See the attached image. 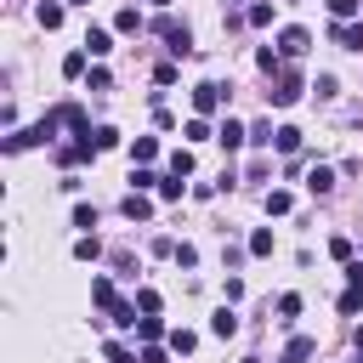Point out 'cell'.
I'll use <instances>...</instances> for the list:
<instances>
[{
	"instance_id": "cell-1",
	"label": "cell",
	"mask_w": 363,
	"mask_h": 363,
	"mask_svg": "<svg viewBox=\"0 0 363 363\" xmlns=\"http://www.w3.org/2000/svg\"><path fill=\"white\" fill-rule=\"evenodd\" d=\"M159 34H164V45H170L176 57H193V34H187V23H176V17H159Z\"/></svg>"
},
{
	"instance_id": "cell-2",
	"label": "cell",
	"mask_w": 363,
	"mask_h": 363,
	"mask_svg": "<svg viewBox=\"0 0 363 363\" xmlns=\"http://www.w3.org/2000/svg\"><path fill=\"white\" fill-rule=\"evenodd\" d=\"M346 278H352V284H346V295H340V312H363V261H352Z\"/></svg>"
},
{
	"instance_id": "cell-3",
	"label": "cell",
	"mask_w": 363,
	"mask_h": 363,
	"mask_svg": "<svg viewBox=\"0 0 363 363\" xmlns=\"http://www.w3.org/2000/svg\"><path fill=\"white\" fill-rule=\"evenodd\" d=\"M193 108H199V119L216 113V108H221V85H216V79H199V85H193Z\"/></svg>"
},
{
	"instance_id": "cell-4",
	"label": "cell",
	"mask_w": 363,
	"mask_h": 363,
	"mask_svg": "<svg viewBox=\"0 0 363 363\" xmlns=\"http://www.w3.org/2000/svg\"><path fill=\"white\" fill-rule=\"evenodd\" d=\"M329 40H335L340 51H363V23H335Z\"/></svg>"
},
{
	"instance_id": "cell-5",
	"label": "cell",
	"mask_w": 363,
	"mask_h": 363,
	"mask_svg": "<svg viewBox=\"0 0 363 363\" xmlns=\"http://www.w3.org/2000/svg\"><path fill=\"white\" fill-rule=\"evenodd\" d=\"M306 45H312V34H306V28H284V34H278V57H301Z\"/></svg>"
},
{
	"instance_id": "cell-6",
	"label": "cell",
	"mask_w": 363,
	"mask_h": 363,
	"mask_svg": "<svg viewBox=\"0 0 363 363\" xmlns=\"http://www.w3.org/2000/svg\"><path fill=\"white\" fill-rule=\"evenodd\" d=\"M267 96H272V102H278V108H289V102H295V96H301V74H278V85H272V91H267Z\"/></svg>"
},
{
	"instance_id": "cell-7",
	"label": "cell",
	"mask_w": 363,
	"mask_h": 363,
	"mask_svg": "<svg viewBox=\"0 0 363 363\" xmlns=\"http://www.w3.org/2000/svg\"><path fill=\"white\" fill-rule=\"evenodd\" d=\"M79 51H85V57H108V51H113V34H108V28H85V45H79Z\"/></svg>"
},
{
	"instance_id": "cell-8",
	"label": "cell",
	"mask_w": 363,
	"mask_h": 363,
	"mask_svg": "<svg viewBox=\"0 0 363 363\" xmlns=\"http://www.w3.org/2000/svg\"><path fill=\"white\" fill-rule=\"evenodd\" d=\"M216 142H221V147L233 153V147H244V142H250V130H244L238 119H221V130H216Z\"/></svg>"
},
{
	"instance_id": "cell-9",
	"label": "cell",
	"mask_w": 363,
	"mask_h": 363,
	"mask_svg": "<svg viewBox=\"0 0 363 363\" xmlns=\"http://www.w3.org/2000/svg\"><path fill=\"white\" fill-rule=\"evenodd\" d=\"M91 301H96V306H102L108 318L119 312V295H113V284H108V278H91Z\"/></svg>"
},
{
	"instance_id": "cell-10",
	"label": "cell",
	"mask_w": 363,
	"mask_h": 363,
	"mask_svg": "<svg viewBox=\"0 0 363 363\" xmlns=\"http://www.w3.org/2000/svg\"><path fill=\"white\" fill-rule=\"evenodd\" d=\"M312 352H318V340H306V335H295V340L284 346V357H278V363H306Z\"/></svg>"
},
{
	"instance_id": "cell-11",
	"label": "cell",
	"mask_w": 363,
	"mask_h": 363,
	"mask_svg": "<svg viewBox=\"0 0 363 363\" xmlns=\"http://www.w3.org/2000/svg\"><path fill=\"white\" fill-rule=\"evenodd\" d=\"M306 187H312L318 199H329V193H335V170H329V164H318V170L306 176Z\"/></svg>"
},
{
	"instance_id": "cell-12",
	"label": "cell",
	"mask_w": 363,
	"mask_h": 363,
	"mask_svg": "<svg viewBox=\"0 0 363 363\" xmlns=\"http://www.w3.org/2000/svg\"><path fill=\"white\" fill-rule=\"evenodd\" d=\"M113 28H119V34H142V11H136V6H119Z\"/></svg>"
},
{
	"instance_id": "cell-13",
	"label": "cell",
	"mask_w": 363,
	"mask_h": 363,
	"mask_svg": "<svg viewBox=\"0 0 363 363\" xmlns=\"http://www.w3.org/2000/svg\"><path fill=\"white\" fill-rule=\"evenodd\" d=\"M119 210H125L130 221H147V216H153V204H147L142 193H125V204H119Z\"/></svg>"
},
{
	"instance_id": "cell-14",
	"label": "cell",
	"mask_w": 363,
	"mask_h": 363,
	"mask_svg": "<svg viewBox=\"0 0 363 363\" xmlns=\"http://www.w3.org/2000/svg\"><path fill=\"white\" fill-rule=\"evenodd\" d=\"M210 335H221V340H227V335H238V312H227V306H221V312L210 318Z\"/></svg>"
},
{
	"instance_id": "cell-15",
	"label": "cell",
	"mask_w": 363,
	"mask_h": 363,
	"mask_svg": "<svg viewBox=\"0 0 363 363\" xmlns=\"http://www.w3.org/2000/svg\"><path fill=\"white\" fill-rule=\"evenodd\" d=\"M272 147H278V153H295V147H301V130H295V125H278Z\"/></svg>"
},
{
	"instance_id": "cell-16",
	"label": "cell",
	"mask_w": 363,
	"mask_h": 363,
	"mask_svg": "<svg viewBox=\"0 0 363 363\" xmlns=\"http://www.w3.org/2000/svg\"><path fill=\"white\" fill-rule=\"evenodd\" d=\"M153 153H159L153 136H136V142H130V159H136V164H153Z\"/></svg>"
},
{
	"instance_id": "cell-17",
	"label": "cell",
	"mask_w": 363,
	"mask_h": 363,
	"mask_svg": "<svg viewBox=\"0 0 363 363\" xmlns=\"http://www.w3.org/2000/svg\"><path fill=\"white\" fill-rule=\"evenodd\" d=\"M34 17H40V28H62V6H51V0H40Z\"/></svg>"
},
{
	"instance_id": "cell-18",
	"label": "cell",
	"mask_w": 363,
	"mask_h": 363,
	"mask_svg": "<svg viewBox=\"0 0 363 363\" xmlns=\"http://www.w3.org/2000/svg\"><path fill=\"white\" fill-rule=\"evenodd\" d=\"M159 182H164V176H153L147 164H136V170H130V193H142V187H159Z\"/></svg>"
},
{
	"instance_id": "cell-19",
	"label": "cell",
	"mask_w": 363,
	"mask_h": 363,
	"mask_svg": "<svg viewBox=\"0 0 363 363\" xmlns=\"http://www.w3.org/2000/svg\"><path fill=\"white\" fill-rule=\"evenodd\" d=\"M289 204H295V199H289L284 187H272V193H267V216H289Z\"/></svg>"
},
{
	"instance_id": "cell-20",
	"label": "cell",
	"mask_w": 363,
	"mask_h": 363,
	"mask_svg": "<svg viewBox=\"0 0 363 363\" xmlns=\"http://www.w3.org/2000/svg\"><path fill=\"white\" fill-rule=\"evenodd\" d=\"M193 346H199V335H193V329H170V352H182V357H187Z\"/></svg>"
},
{
	"instance_id": "cell-21",
	"label": "cell",
	"mask_w": 363,
	"mask_h": 363,
	"mask_svg": "<svg viewBox=\"0 0 363 363\" xmlns=\"http://www.w3.org/2000/svg\"><path fill=\"white\" fill-rule=\"evenodd\" d=\"M170 176H193V153H187V147L170 153Z\"/></svg>"
},
{
	"instance_id": "cell-22",
	"label": "cell",
	"mask_w": 363,
	"mask_h": 363,
	"mask_svg": "<svg viewBox=\"0 0 363 363\" xmlns=\"http://www.w3.org/2000/svg\"><path fill=\"white\" fill-rule=\"evenodd\" d=\"M74 255H79V261H96V255H102V244H96V233H85V238L74 244Z\"/></svg>"
},
{
	"instance_id": "cell-23",
	"label": "cell",
	"mask_w": 363,
	"mask_h": 363,
	"mask_svg": "<svg viewBox=\"0 0 363 363\" xmlns=\"http://www.w3.org/2000/svg\"><path fill=\"white\" fill-rule=\"evenodd\" d=\"M136 335H142L147 346H159V335H164V323H159V318H142V323H136Z\"/></svg>"
},
{
	"instance_id": "cell-24",
	"label": "cell",
	"mask_w": 363,
	"mask_h": 363,
	"mask_svg": "<svg viewBox=\"0 0 363 363\" xmlns=\"http://www.w3.org/2000/svg\"><path fill=\"white\" fill-rule=\"evenodd\" d=\"M357 6H363V0H329V11H335V23H352V17H357Z\"/></svg>"
},
{
	"instance_id": "cell-25",
	"label": "cell",
	"mask_w": 363,
	"mask_h": 363,
	"mask_svg": "<svg viewBox=\"0 0 363 363\" xmlns=\"http://www.w3.org/2000/svg\"><path fill=\"white\" fill-rule=\"evenodd\" d=\"M62 74L79 79V74H85V51H68V57H62Z\"/></svg>"
},
{
	"instance_id": "cell-26",
	"label": "cell",
	"mask_w": 363,
	"mask_h": 363,
	"mask_svg": "<svg viewBox=\"0 0 363 363\" xmlns=\"http://www.w3.org/2000/svg\"><path fill=\"white\" fill-rule=\"evenodd\" d=\"M182 136H187V142H204V136H210V125H204V119H199V113H193V119H187V125H182Z\"/></svg>"
},
{
	"instance_id": "cell-27",
	"label": "cell",
	"mask_w": 363,
	"mask_h": 363,
	"mask_svg": "<svg viewBox=\"0 0 363 363\" xmlns=\"http://www.w3.org/2000/svg\"><path fill=\"white\" fill-rule=\"evenodd\" d=\"M91 142H96V147H119V130H113V125H96Z\"/></svg>"
},
{
	"instance_id": "cell-28",
	"label": "cell",
	"mask_w": 363,
	"mask_h": 363,
	"mask_svg": "<svg viewBox=\"0 0 363 363\" xmlns=\"http://www.w3.org/2000/svg\"><path fill=\"white\" fill-rule=\"evenodd\" d=\"M159 199L176 204V199H182V176H164V182H159Z\"/></svg>"
},
{
	"instance_id": "cell-29",
	"label": "cell",
	"mask_w": 363,
	"mask_h": 363,
	"mask_svg": "<svg viewBox=\"0 0 363 363\" xmlns=\"http://www.w3.org/2000/svg\"><path fill=\"white\" fill-rule=\"evenodd\" d=\"M250 255H272V233H267V227L250 233Z\"/></svg>"
},
{
	"instance_id": "cell-30",
	"label": "cell",
	"mask_w": 363,
	"mask_h": 363,
	"mask_svg": "<svg viewBox=\"0 0 363 363\" xmlns=\"http://www.w3.org/2000/svg\"><path fill=\"white\" fill-rule=\"evenodd\" d=\"M136 312L153 318V312H159V289H142V295H136Z\"/></svg>"
},
{
	"instance_id": "cell-31",
	"label": "cell",
	"mask_w": 363,
	"mask_h": 363,
	"mask_svg": "<svg viewBox=\"0 0 363 363\" xmlns=\"http://www.w3.org/2000/svg\"><path fill=\"white\" fill-rule=\"evenodd\" d=\"M102 357H108V363H142V357H136V352H130V346H119V340H113V346H108V352H102Z\"/></svg>"
},
{
	"instance_id": "cell-32",
	"label": "cell",
	"mask_w": 363,
	"mask_h": 363,
	"mask_svg": "<svg viewBox=\"0 0 363 363\" xmlns=\"http://www.w3.org/2000/svg\"><path fill=\"white\" fill-rule=\"evenodd\" d=\"M250 23H255V28H267V23H272V6H267V0H255V6H250Z\"/></svg>"
},
{
	"instance_id": "cell-33",
	"label": "cell",
	"mask_w": 363,
	"mask_h": 363,
	"mask_svg": "<svg viewBox=\"0 0 363 363\" xmlns=\"http://www.w3.org/2000/svg\"><path fill=\"white\" fill-rule=\"evenodd\" d=\"M74 227H96V204H74Z\"/></svg>"
},
{
	"instance_id": "cell-34",
	"label": "cell",
	"mask_w": 363,
	"mask_h": 363,
	"mask_svg": "<svg viewBox=\"0 0 363 363\" xmlns=\"http://www.w3.org/2000/svg\"><path fill=\"white\" fill-rule=\"evenodd\" d=\"M255 62H261V68H267V74H272V68H278V62H284V57H278V51H272V45H261V51H255Z\"/></svg>"
},
{
	"instance_id": "cell-35",
	"label": "cell",
	"mask_w": 363,
	"mask_h": 363,
	"mask_svg": "<svg viewBox=\"0 0 363 363\" xmlns=\"http://www.w3.org/2000/svg\"><path fill=\"white\" fill-rule=\"evenodd\" d=\"M272 136H278L272 125H255V130H250V142H255V147H272Z\"/></svg>"
},
{
	"instance_id": "cell-36",
	"label": "cell",
	"mask_w": 363,
	"mask_h": 363,
	"mask_svg": "<svg viewBox=\"0 0 363 363\" xmlns=\"http://www.w3.org/2000/svg\"><path fill=\"white\" fill-rule=\"evenodd\" d=\"M329 255L335 261H352V238H329Z\"/></svg>"
},
{
	"instance_id": "cell-37",
	"label": "cell",
	"mask_w": 363,
	"mask_h": 363,
	"mask_svg": "<svg viewBox=\"0 0 363 363\" xmlns=\"http://www.w3.org/2000/svg\"><path fill=\"white\" fill-rule=\"evenodd\" d=\"M142 363H164V346H142Z\"/></svg>"
},
{
	"instance_id": "cell-38",
	"label": "cell",
	"mask_w": 363,
	"mask_h": 363,
	"mask_svg": "<svg viewBox=\"0 0 363 363\" xmlns=\"http://www.w3.org/2000/svg\"><path fill=\"white\" fill-rule=\"evenodd\" d=\"M352 340H357V346H363V323H357V329H352Z\"/></svg>"
},
{
	"instance_id": "cell-39",
	"label": "cell",
	"mask_w": 363,
	"mask_h": 363,
	"mask_svg": "<svg viewBox=\"0 0 363 363\" xmlns=\"http://www.w3.org/2000/svg\"><path fill=\"white\" fill-rule=\"evenodd\" d=\"M68 6H91V0H68Z\"/></svg>"
},
{
	"instance_id": "cell-40",
	"label": "cell",
	"mask_w": 363,
	"mask_h": 363,
	"mask_svg": "<svg viewBox=\"0 0 363 363\" xmlns=\"http://www.w3.org/2000/svg\"><path fill=\"white\" fill-rule=\"evenodd\" d=\"M153 6H170V0H153Z\"/></svg>"
}]
</instances>
